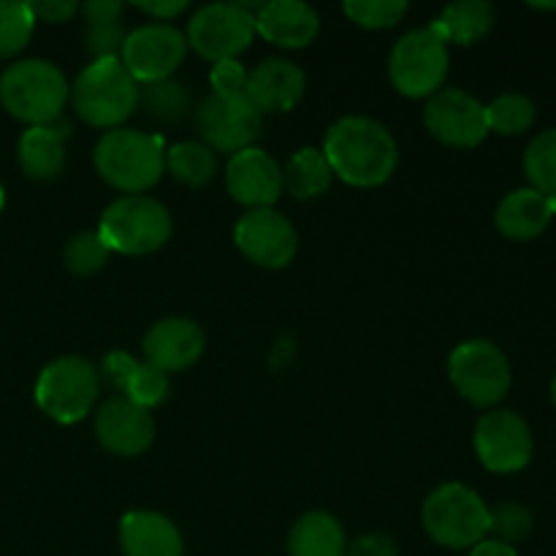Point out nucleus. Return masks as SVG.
<instances>
[{
    "label": "nucleus",
    "mask_w": 556,
    "mask_h": 556,
    "mask_svg": "<svg viewBox=\"0 0 556 556\" xmlns=\"http://www.w3.org/2000/svg\"><path fill=\"white\" fill-rule=\"evenodd\" d=\"M324 155L331 174H337L342 182L353 188H378L396 172L400 147L383 123L351 114L326 130Z\"/></svg>",
    "instance_id": "1"
},
{
    "label": "nucleus",
    "mask_w": 556,
    "mask_h": 556,
    "mask_svg": "<svg viewBox=\"0 0 556 556\" xmlns=\"http://www.w3.org/2000/svg\"><path fill=\"white\" fill-rule=\"evenodd\" d=\"M92 161L103 182L128 195L155 188L166 172V150L161 139L136 128L106 130L98 139Z\"/></svg>",
    "instance_id": "2"
},
{
    "label": "nucleus",
    "mask_w": 556,
    "mask_h": 556,
    "mask_svg": "<svg viewBox=\"0 0 556 556\" xmlns=\"http://www.w3.org/2000/svg\"><path fill=\"white\" fill-rule=\"evenodd\" d=\"M71 87L63 71L41 58L16 60L0 74V106L20 123L49 125L63 117Z\"/></svg>",
    "instance_id": "3"
},
{
    "label": "nucleus",
    "mask_w": 556,
    "mask_h": 556,
    "mask_svg": "<svg viewBox=\"0 0 556 556\" xmlns=\"http://www.w3.org/2000/svg\"><path fill=\"white\" fill-rule=\"evenodd\" d=\"M76 114L92 128H123L139 106V81L128 74L119 58L92 60L71 87Z\"/></svg>",
    "instance_id": "4"
},
{
    "label": "nucleus",
    "mask_w": 556,
    "mask_h": 556,
    "mask_svg": "<svg viewBox=\"0 0 556 556\" xmlns=\"http://www.w3.org/2000/svg\"><path fill=\"white\" fill-rule=\"evenodd\" d=\"M172 212L150 195H123L103 210L98 237L112 253L147 255L172 239Z\"/></svg>",
    "instance_id": "5"
},
{
    "label": "nucleus",
    "mask_w": 556,
    "mask_h": 556,
    "mask_svg": "<svg viewBox=\"0 0 556 556\" xmlns=\"http://www.w3.org/2000/svg\"><path fill=\"white\" fill-rule=\"evenodd\" d=\"M489 505L465 483H443L427 497L421 521L443 548H472L489 535Z\"/></svg>",
    "instance_id": "6"
},
{
    "label": "nucleus",
    "mask_w": 556,
    "mask_h": 556,
    "mask_svg": "<svg viewBox=\"0 0 556 556\" xmlns=\"http://www.w3.org/2000/svg\"><path fill=\"white\" fill-rule=\"evenodd\" d=\"M101 391V372L81 356L49 362L36 380V405L58 424H76L92 410Z\"/></svg>",
    "instance_id": "7"
},
{
    "label": "nucleus",
    "mask_w": 556,
    "mask_h": 556,
    "mask_svg": "<svg viewBox=\"0 0 556 556\" xmlns=\"http://www.w3.org/2000/svg\"><path fill=\"white\" fill-rule=\"evenodd\" d=\"M448 65V43L432 27H421L402 36L391 49V85L407 98H432L443 87Z\"/></svg>",
    "instance_id": "8"
},
{
    "label": "nucleus",
    "mask_w": 556,
    "mask_h": 556,
    "mask_svg": "<svg viewBox=\"0 0 556 556\" xmlns=\"http://www.w3.org/2000/svg\"><path fill=\"white\" fill-rule=\"evenodd\" d=\"M264 3H212L188 22V47L204 60H237L253 43L255 14Z\"/></svg>",
    "instance_id": "9"
},
{
    "label": "nucleus",
    "mask_w": 556,
    "mask_h": 556,
    "mask_svg": "<svg viewBox=\"0 0 556 556\" xmlns=\"http://www.w3.org/2000/svg\"><path fill=\"white\" fill-rule=\"evenodd\" d=\"M454 389L476 407H494L510 391L508 356L489 340H467L451 353Z\"/></svg>",
    "instance_id": "10"
},
{
    "label": "nucleus",
    "mask_w": 556,
    "mask_h": 556,
    "mask_svg": "<svg viewBox=\"0 0 556 556\" xmlns=\"http://www.w3.org/2000/svg\"><path fill=\"white\" fill-rule=\"evenodd\" d=\"M195 128L201 141L212 152H237L253 147V141L264 128V114L253 106L244 92L237 96H215L204 98V103L195 112Z\"/></svg>",
    "instance_id": "11"
},
{
    "label": "nucleus",
    "mask_w": 556,
    "mask_h": 556,
    "mask_svg": "<svg viewBox=\"0 0 556 556\" xmlns=\"http://www.w3.org/2000/svg\"><path fill=\"white\" fill-rule=\"evenodd\" d=\"M185 54H188V41L182 33L174 25L152 22V25H141L125 36L119 63L139 85H144V81L174 76V71L182 65Z\"/></svg>",
    "instance_id": "12"
},
{
    "label": "nucleus",
    "mask_w": 556,
    "mask_h": 556,
    "mask_svg": "<svg viewBox=\"0 0 556 556\" xmlns=\"http://www.w3.org/2000/svg\"><path fill=\"white\" fill-rule=\"evenodd\" d=\"M424 125L438 141L459 150L478 147L489 136L486 106L470 92L448 90L434 92L424 106Z\"/></svg>",
    "instance_id": "13"
},
{
    "label": "nucleus",
    "mask_w": 556,
    "mask_h": 556,
    "mask_svg": "<svg viewBox=\"0 0 556 556\" xmlns=\"http://www.w3.org/2000/svg\"><path fill=\"white\" fill-rule=\"evenodd\" d=\"M239 253L264 269H286L299 253V233L293 223L277 210H250L233 228Z\"/></svg>",
    "instance_id": "14"
},
{
    "label": "nucleus",
    "mask_w": 556,
    "mask_h": 556,
    "mask_svg": "<svg viewBox=\"0 0 556 556\" xmlns=\"http://www.w3.org/2000/svg\"><path fill=\"white\" fill-rule=\"evenodd\" d=\"M476 454L489 472H519L532 459L530 424L514 410H492L476 424Z\"/></svg>",
    "instance_id": "15"
},
{
    "label": "nucleus",
    "mask_w": 556,
    "mask_h": 556,
    "mask_svg": "<svg viewBox=\"0 0 556 556\" xmlns=\"http://www.w3.org/2000/svg\"><path fill=\"white\" fill-rule=\"evenodd\" d=\"M96 438L109 454L114 456H139L155 440V421L152 413L134 405L130 400L109 396L96 413Z\"/></svg>",
    "instance_id": "16"
},
{
    "label": "nucleus",
    "mask_w": 556,
    "mask_h": 556,
    "mask_svg": "<svg viewBox=\"0 0 556 556\" xmlns=\"http://www.w3.org/2000/svg\"><path fill=\"white\" fill-rule=\"evenodd\" d=\"M226 188L237 204L250 210H271L282 193V168L269 152L248 147L228 161Z\"/></svg>",
    "instance_id": "17"
},
{
    "label": "nucleus",
    "mask_w": 556,
    "mask_h": 556,
    "mask_svg": "<svg viewBox=\"0 0 556 556\" xmlns=\"http://www.w3.org/2000/svg\"><path fill=\"white\" fill-rule=\"evenodd\" d=\"M144 358L161 372H182L204 353V331L190 318H163L144 334Z\"/></svg>",
    "instance_id": "18"
},
{
    "label": "nucleus",
    "mask_w": 556,
    "mask_h": 556,
    "mask_svg": "<svg viewBox=\"0 0 556 556\" xmlns=\"http://www.w3.org/2000/svg\"><path fill=\"white\" fill-rule=\"evenodd\" d=\"M304 87H307V76L296 63L286 58H269L248 74L244 96L261 114L291 112L302 101Z\"/></svg>",
    "instance_id": "19"
},
{
    "label": "nucleus",
    "mask_w": 556,
    "mask_h": 556,
    "mask_svg": "<svg viewBox=\"0 0 556 556\" xmlns=\"http://www.w3.org/2000/svg\"><path fill=\"white\" fill-rule=\"evenodd\" d=\"M71 123L68 119H54L49 125H33L20 136L16 144V161L25 177L36 182H52L63 174L65 157H68Z\"/></svg>",
    "instance_id": "20"
},
{
    "label": "nucleus",
    "mask_w": 556,
    "mask_h": 556,
    "mask_svg": "<svg viewBox=\"0 0 556 556\" xmlns=\"http://www.w3.org/2000/svg\"><path fill=\"white\" fill-rule=\"evenodd\" d=\"M255 33L286 49H304L320 33L318 11L302 0H271L255 14Z\"/></svg>",
    "instance_id": "21"
},
{
    "label": "nucleus",
    "mask_w": 556,
    "mask_h": 556,
    "mask_svg": "<svg viewBox=\"0 0 556 556\" xmlns=\"http://www.w3.org/2000/svg\"><path fill=\"white\" fill-rule=\"evenodd\" d=\"M119 548L125 556H182L177 525L157 510H130L119 519Z\"/></svg>",
    "instance_id": "22"
},
{
    "label": "nucleus",
    "mask_w": 556,
    "mask_h": 556,
    "mask_svg": "<svg viewBox=\"0 0 556 556\" xmlns=\"http://www.w3.org/2000/svg\"><path fill=\"white\" fill-rule=\"evenodd\" d=\"M556 215V195H543L535 188H519L500 201L494 223L503 237L514 242H530L541 237Z\"/></svg>",
    "instance_id": "23"
},
{
    "label": "nucleus",
    "mask_w": 556,
    "mask_h": 556,
    "mask_svg": "<svg viewBox=\"0 0 556 556\" xmlns=\"http://www.w3.org/2000/svg\"><path fill=\"white\" fill-rule=\"evenodd\" d=\"M497 22V11L486 0H459V3L445 5L443 14L432 22V30L443 38L445 43H459L470 47L486 38Z\"/></svg>",
    "instance_id": "24"
},
{
    "label": "nucleus",
    "mask_w": 556,
    "mask_h": 556,
    "mask_svg": "<svg viewBox=\"0 0 556 556\" xmlns=\"http://www.w3.org/2000/svg\"><path fill=\"white\" fill-rule=\"evenodd\" d=\"M348 541L340 521L326 510H309L299 516L288 535L291 556H345Z\"/></svg>",
    "instance_id": "25"
},
{
    "label": "nucleus",
    "mask_w": 556,
    "mask_h": 556,
    "mask_svg": "<svg viewBox=\"0 0 556 556\" xmlns=\"http://www.w3.org/2000/svg\"><path fill=\"white\" fill-rule=\"evenodd\" d=\"M331 177L334 174H331L324 150L302 147L288 157L286 168H282V190H288L296 201H313L329 190Z\"/></svg>",
    "instance_id": "26"
},
{
    "label": "nucleus",
    "mask_w": 556,
    "mask_h": 556,
    "mask_svg": "<svg viewBox=\"0 0 556 556\" xmlns=\"http://www.w3.org/2000/svg\"><path fill=\"white\" fill-rule=\"evenodd\" d=\"M136 109H141L155 123L174 125L188 114L190 90L185 87V81L174 79V76L157 81H144V85H139V106Z\"/></svg>",
    "instance_id": "27"
},
{
    "label": "nucleus",
    "mask_w": 556,
    "mask_h": 556,
    "mask_svg": "<svg viewBox=\"0 0 556 556\" xmlns=\"http://www.w3.org/2000/svg\"><path fill=\"white\" fill-rule=\"evenodd\" d=\"M166 166L177 182L206 188L217 174V157L204 141H179L166 152Z\"/></svg>",
    "instance_id": "28"
},
{
    "label": "nucleus",
    "mask_w": 556,
    "mask_h": 556,
    "mask_svg": "<svg viewBox=\"0 0 556 556\" xmlns=\"http://www.w3.org/2000/svg\"><path fill=\"white\" fill-rule=\"evenodd\" d=\"M535 103L532 98L521 96V92H505V96H497L486 106V119L489 130L503 136H519L535 123Z\"/></svg>",
    "instance_id": "29"
},
{
    "label": "nucleus",
    "mask_w": 556,
    "mask_h": 556,
    "mask_svg": "<svg viewBox=\"0 0 556 556\" xmlns=\"http://www.w3.org/2000/svg\"><path fill=\"white\" fill-rule=\"evenodd\" d=\"M527 179L543 195H556V128L543 130L525 152Z\"/></svg>",
    "instance_id": "30"
},
{
    "label": "nucleus",
    "mask_w": 556,
    "mask_h": 556,
    "mask_svg": "<svg viewBox=\"0 0 556 556\" xmlns=\"http://www.w3.org/2000/svg\"><path fill=\"white\" fill-rule=\"evenodd\" d=\"M36 16L30 5L16 0H0V60L14 58L33 38Z\"/></svg>",
    "instance_id": "31"
},
{
    "label": "nucleus",
    "mask_w": 556,
    "mask_h": 556,
    "mask_svg": "<svg viewBox=\"0 0 556 556\" xmlns=\"http://www.w3.org/2000/svg\"><path fill=\"white\" fill-rule=\"evenodd\" d=\"M119 391H123L125 400H130L134 405L144 407V410H152V407H157L166 402L168 375L161 372V369H155L152 364L136 362Z\"/></svg>",
    "instance_id": "32"
},
{
    "label": "nucleus",
    "mask_w": 556,
    "mask_h": 556,
    "mask_svg": "<svg viewBox=\"0 0 556 556\" xmlns=\"http://www.w3.org/2000/svg\"><path fill=\"white\" fill-rule=\"evenodd\" d=\"M342 11L353 25L367 27V30H386V27L400 25L410 5L405 0H348Z\"/></svg>",
    "instance_id": "33"
},
{
    "label": "nucleus",
    "mask_w": 556,
    "mask_h": 556,
    "mask_svg": "<svg viewBox=\"0 0 556 556\" xmlns=\"http://www.w3.org/2000/svg\"><path fill=\"white\" fill-rule=\"evenodd\" d=\"M109 258H112V250L103 244L98 231L74 233L65 244V266L79 277H90L101 271L109 264Z\"/></svg>",
    "instance_id": "34"
},
{
    "label": "nucleus",
    "mask_w": 556,
    "mask_h": 556,
    "mask_svg": "<svg viewBox=\"0 0 556 556\" xmlns=\"http://www.w3.org/2000/svg\"><path fill=\"white\" fill-rule=\"evenodd\" d=\"M532 532V514L519 503H503L494 510H489V535L492 541L514 546V543L525 541Z\"/></svg>",
    "instance_id": "35"
},
{
    "label": "nucleus",
    "mask_w": 556,
    "mask_h": 556,
    "mask_svg": "<svg viewBox=\"0 0 556 556\" xmlns=\"http://www.w3.org/2000/svg\"><path fill=\"white\" fill-rule=\"evenodd\" d=\"M125 27L119 22L114 25H87L81 33V47L92 60H114L123 54Z\"/></svg>",
    "instance_id": "36"
},
{
    "label": "nucleus",
    "mask_w": 556,
    "mask_h": 556,
    "mask_svg": "<svg viewBox=\"0 0 556 556\" xmlns=\"http://www.w3.org/2000/svg\"><path fill=\"white\" fill-rule=\"evenodd\" d=\"M210 85L215 96H237V92H244L248 71L239 60H220V63L212 65Z\"/></svg>",
    "instance_id": "37"
},
{
    "label": "nucleus",
    "mask_w": 556,
    "mask_h": 556,
    "mask_svg": "<svg viewBox=\"0 0 556 556\" xmlns=\"http://www.w3.org/2000/svg\"><path fill=\"white\" fill-rule=\"evenodd\" d=\"M345 556H396V543L383 532L362 535L348 546Z\"/></svg>",
    "instance_id": "38"
},
{
    "label": "nucleus",
    "mask_w": 556,
    "mask_h": 556,
    "mask_svg": "<svg viewBox=\"0 0 556 556\" xmlns=\"http://www.w3.org/2000/svg\"><path fill=\"white\" fill-rule=\"evenodd\" d=\"M30 5L33 16L49 25H60V22H68L71 16L79 11V3L74 0H41V3H27Z\"/></svg>",
    "instance_id": "39"
},
{
    "label": "nucleus",
    "mask_w": 556,
    "mask_h": 556,
    "mask_svg": "<svg viewBox=\"0 0 556 556\" xmlns=\"http://www.w3.org/2000/svg\"><path fill=\"white\" fill-rule=\"evenodd\" d=\"M79 11L85 14L87 25H114L123 16L125 3H119V0H90V3L79 5Z\"/></svg>",
    "instance_id": "40"
},
{
    "label": "nucleus",
    "mask_w": 556,
    "mask_h": 556,
    "mask_svg": "<svg viewBox=\"0 0 556 556\" xmlns=\"http://www.w3.org/2000/svg\"><path fill=\"white\" fill-rule=\"evenodd\" d=\"M136 11H141V14L152 16L155 22H161V25H168V22L174 20V16L185 14L188 11V3L185 0H139V3H134Z\"/></svg>",
    "instance_id": "41"
},
{
    "label": "nucleus",
    "mask_w": 556,
    "mask_h": 556,
    "mask_svg": "<svg viewBox=\"0 0 556 556\" xmlns=\"http://www.w3.org/2000/svg\"><path fill=\"white\" fill-rule=\"evenodd\" d=\"M136 358L130 356V353L125 351H112L106 356V362H103V375L109 378V383L114 386V389H123L125 378H128V372L134 369Z\"/></svg>",
    "instance_id": "42"
},
{
    "label": "nucleus",
    "mask_w": 556,
    "mask_h": 556,
    "mask_svg": "<svg viewBox=\"0 0 556 556\" xmlns=\"http://www.w3.org/2000/svg\"><path fill=\"white\" fill-rule=\"evenodd\" d=\"M470 556H519V552H516L514 546H505V543L486 538V541H481L478 546L470 548Z\"/></svg>",
    "instance_id": "43"
},
{
    "label": "nucleus",
    "mask_w": 556,
    "mask_h": 556,
    "mask_svg": "<svg viewBox=\"0 0 556 556\" xmlns=\"http://www.w3.org/2000/svg\"><path fill=\"white\" fill-rule=\"evenodd\" d=\"M3 206H5V190L3 185H0V212H3Z\"/></svg>",
    "instance_id": "44"
},
{
    "label": "nucleus",
    "mask_w": 556,
    "mask_h": 556,
    "mask_svg": "<svg viewBox=\"0 0 556 556\" xmlns=\"http://www.w3.org/2000/svg\"><path fill=\"white\" fill-rule=\"evenodd\" d=\"M552 400H554V405H556V375H554V380H552Z\"/></svg>",
    "instance_id": "45"
}]
</instances>
